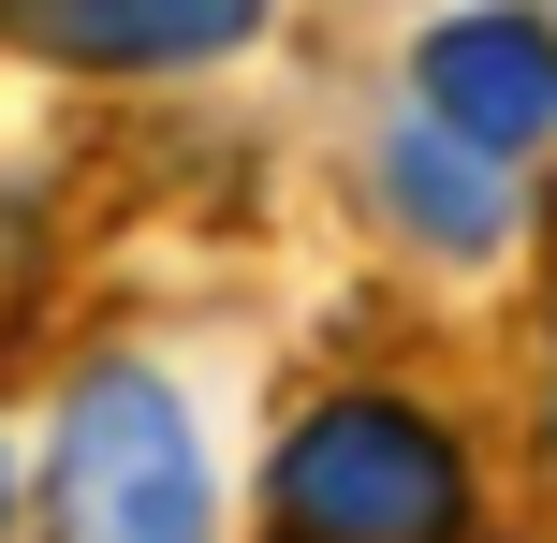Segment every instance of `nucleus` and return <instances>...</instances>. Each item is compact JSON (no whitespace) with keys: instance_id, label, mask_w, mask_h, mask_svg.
<instances>
[{"instance_id":"1","label":"nucleus","mask_w":557,"mask_h":543,"mask_svg":"<svg viewBox=\"0 0 557 543\" xmlns=\"http://www.w3.org/2000/svg\"><path fill=\"white\" fill-rule=\"evenodd\" d=\"M250 499H264V543H484L470 441L425 397H396V382L308 397L294 427L264 441Z\"/></svg>"},{"instance_id":"2","label":"nucleus","mask_w":557,"mask_h":543,"mask_svg":"<svg viewBox=\"0 0 557 543\" xmlns=\"http://www.w3.org/2000/svg\"><path fill=\"white\" fill-rule=\"evenodd\" d=\"M45 543H221L191 397L133 353H88L45 411Z\"/></svg>"},{"instance_id":"3","label":"nucleus","mask_w":557,"mask_h":543,"mask_svg":"<svg viewBox=\"0 0 557 543\" xmlns=\"http://www.w3.org/2000/svg\"><path fill=\"white\" fill-rule=\"evenodd\" d=\"M411 103L441 133L499 147V162H543L557 147V15L543 0H455L411 45Z\"/></svg>"},{"instance_id":"4","label":"nucleus","mask_w":557,"mask_h":543,"mask_svg":"<svg viewBox=\"0 0 557 543\" xmlns=\"http://www.w3.org/2000/svg\"><path fill=\"white\" fill-rule=\"evenodd\" d=\"M0 45L45 74H206V59L264 45V0H0Z\"/></svg>"},{"instance_id":"5","label":"nucleus","mask_w":557,"mask_h":543,"mask_svg":"<svg viewBox=\"0 0 557 543\" xmlns=\"http://www.w3.org/2000/svg\"><path fill=\"white\" fill-rule=\"evenodd\" d=\"M367 176H382V221L411 235V250H441V264L513 250V162H499V147H470V133H441L425 103H411V118H382Z\"/></svg>"},{"instance_id":"6","label":"nucleus","mask_w":557,"mask_h":543,"mask_svg":"<svg viewBox=\"0 0 557 543\" xmlns=\"http://www.w3.org/2000/svg\"><path fill=\"white\" fill-rule=\"evenodd\" d=\"M0 543H15V456H0Z\"/></svg>"}]
</instances>
